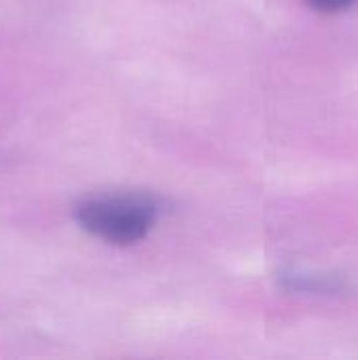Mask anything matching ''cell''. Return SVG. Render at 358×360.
I'll use <instances>...</instances> for the list:
<instances>
[{"label":"cell","mask_w":358,"mask_h":360,"mask_svg":"<svg viewBox=\"0 0 358 360\" xmlns=\"http://www.w3.org/2000/svg\"><path fill=\"white\" fill-rule=\"evenodd\" d=\"M160 213L162 207L152 196L103 194L80 200L74 209V219L93 238L129 247L141 243L154 230Z\"/></svg>","instance_id":"6da1fadb"},{"label":"cell","mask_w":358,"mask_h":360,"mask_svg":"<svg viewBox=\"0 0 358 360\" xmlns=\"http://www.w3.org/2000/svg\"><path fill=\"white\" fill-rule=\"evenodd\" d=\"M312 11L317 13H342V11H348L352 8L354 4H358V0H304Z\"/></svg>","instance_id":"3957f363"},{"label":"cell","mask_w":358,"mask_h":360,"mask_svg":"<svg viewBox=\"0 0 358 360\" xmlns=\"http://www.w3.org/2000/svg\"><path fill=\"white\" fill-rule=\"evenodd\" d=\"M281 283L287 291L293 293H317V295H338L348 289V283L342 276H306L298 272H285Z\"/></svg>","instance_id":"7a4b0ae2"}]
</instances>
